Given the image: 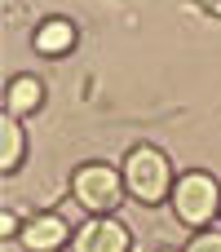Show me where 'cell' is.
Here are the masks:
<instances>
[{"mask_svg":"<svg viewBox=\"0 0 221 252\" xmlns=\"http://www.w3.org/2000/svg\"><path fill=\"white\" fill-rule=\"evenodd\" d=\"M173 213H177V221L190 226V230H208L213 221H221V186H217V177L204 173V168L182 173L177 186H173Z\"/></svg>","mask_w":221,"mask_h":252,"instance_id":"7a4b0ae2","label":"cell"},{"mask_svg":"<svg viewBox=\"0 0 221 252\" xmlns=\"http://www.w3.org/2000/svg\"><path fill=\"white\" fill-rule=\"evenodd\" d=\"M0 235H4V244H9V239H22V221H18V213H13V208H4V213H0Z\"/></svg>","mask_w":221,"mask_h":252,"instance_id":"30bf717a","label":"cell"},{"mask_svg":"<svg viewBox=\"0 0 221 252\" xmlns=\"http://www.w3.org/2000/svg\"><path fill=\"white\" fill-rule=\"evenodd\" d=\"M31 49L40 58H66L75 49V22L71 18H44L31 35Z\"/></svg>","mask_w":221,"mask_h":252,"instance_id":"8992f818","label":"cell"},{"mask_svg":"<svg viewBox=\"0 0 221 252\" xmlns=\"http://www.w3.org/2000/svg\"><path fill=\"white\" fill-rule=\"evenodd\" d=\"M75 252H128L133 248V235L124 230V221L115 217H89L80 230H75Z\"/></svg>","mask_w":221,"mask_h":252,"instance_id":"277c9868","label":"cell"},{"mask_svg":"<svg viewBox=\"0 0 221 252\" xmlns=\"http://www.w3.org/2000/svg\"><path fill=\"white\" fill-rule=\"evenodd\" d=\"M66 239H71V226H66V217H58V213L27 217V226H22V248L27 252H58Z\"/></svg>","mask_w":221,"mask_h":252,"instance_id":"5b68a950","label":"cell"},{"mask_svg":"<svg viewBox=\"0 0 221 252\" xmlns=\"http://www.w3.org/2000/svg\"><path fill=\"white\" fill-rule=\"evenodd\" d=\"M120 173H124V186H128V195H133L137 204L155 208V204L173 199V186H177V177H173V159H168L159 146H151V142L133 146V151L124 155Z\"/></svg>","mask_w":221,"mask_h":252,"instance_id":"6da1fadb","label":"cell"},{"mask_svg":"<svg viewBox=\"0 0 221 252\" xmlns=\"http://www.w3.org/2000/svg\"><path fill=\"white\" fill-rule=\"evenodd\" d=\"M44 106V84L35 80V75H13L9 84H4V115H35Z\"/></svg>","mask_w":221,"mask_h":252,"instance_id":"52a82bcc","label":"cell"},{"mask_svg":"<svg viewBox=\"0 0 221 252\" xmlns=\"http://www.w3.org/2000/svg\"><path fill=\"white\" fill-rule=\"evenodd\" d=\"M27 159V133L18 115H0V173H18Z\"/></svg>","mask_w":221,"mask_h":252,"instance_id":"ba28073f","label":"cell"},{"mask_svg":"<svg viewBox=\"0 0 221 252\" xmlns=\"http://www.w3.org/2000/svg\"><path fill=\"white\" fill-rule=\"evenodd\" d=\"M182 252H221V230H195V239Z\"/></svg>","mask_w":221,"mask_h":252,"instance_id":"9c48e42d","label":"cell"},{"mask_svg":"<svg viewBox=\"0 0 221 252\" xmlns=\"http://www.w3.org/2000/svg\"><path fill=\"white\" fill-rule=\"evenodd\" d=\"M124 195H128L124 173L111 168V164H97V159H93V164H80V168L71 173V199H75L84 213H93V217L115 213Z\"/></svg>","mask_w":221,"mask_h":252,"instance_id":"3957f363","label":"cell"}]
</instances>
